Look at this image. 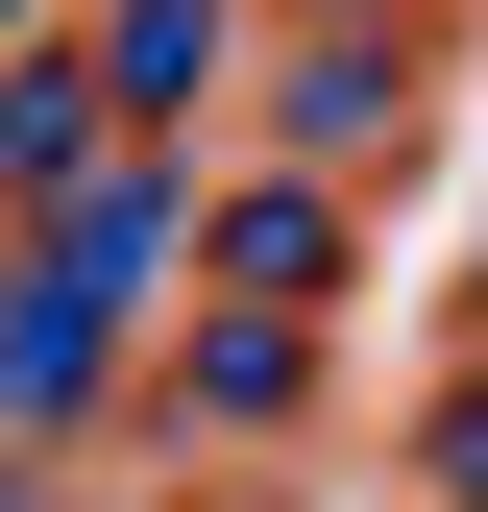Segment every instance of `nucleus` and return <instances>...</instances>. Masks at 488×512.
<instances>
[{"mask_svg":"<svg viewBox=\"0 0 488 512\" xmlns=\"http://www.w3.org/2000/svg\"><path fill=\"white\" fill-rule=\"evenodd\" d=\"M98 342H122V317H98V293H74V269L25 244V269H0V439H74V391H98Z\"/></svg>","mask_w":488,"mask_h":512,"instance_id":"1","label":"nucleus"},{"mask_svg":"<svg viewBox=\"0 0 488 512\" xmlns=\"http://www.w3.org/2000/svg\"><path fill=\"white\" fill-rule=\"evenodd\" d=\"M49 269H74L98 317H147L171 269H196V196H171V171H74V220H49Z\"/></svg>","mask_w":488,"mask_h":512,"instance_id":"2","label":"nucleus"},{"mask_svg":"<svg viewBox=\"0 0 488 512\" xmlns=\"http://www.w3.org/2000/svg\"><path fill=\"white\" fill-rule=\"evenodd\" d=\"M269 122H293V147H318V171H366V147H391V122H415V74H391V49H293V74H269Z\"/></svg>","mask_w":488,"mask_h":512,"instance_id":"3","label":"nucleus"},{"mask_svg":"<svg viewBox=\"0 0 488 512\" xmlns=\"http://www.w3.org/2000/svg\"><path fill=\"white\" fill-rule=\"evenodd\" d=\"M0 171H25V196L98 171V49H0Z\"/></svg>","mask_w":488,"mask_h":512,"instance_id":"4","label":"nucleus"},{"mask_svg":"<svg viewBox=\"0 0 488 512\" xmlns=\"http://www.w3.org/2000/svg\"><path fill=\"white\" fill-rule=\"evenodd\" d=\"M74 49H98V98H122V122H147V98H220V0H98Z\"/></svg>","mask_w":488,"mask_h":512,"instance_id":"5","label":"nucleus"},{"mask_svg":"<svg viewBox=\"0 0 488 512\" xmlns=\"http://www.w3.org/2000/svg\"><path fill=\"white\" fill-rule=\"evenodd\" d=\"M220 269H244V293H342L366 244H342V196H318V171H269V196H220Z\"/></svg>","mask_w":488,"mask_h":512,"instance_id":"6","label":"nucleus"},{"mask_svg":"<svg viewBox=\"0 0 488 512\" xmlns=\"http://www.w3.org/2000/svg\"><path fill=\"white\" fill-rule=\"evenodd\" d=\"M293 366H318V342H293V293H269V317H220V342H196V391H220V415H293Z\"/></svg>","mask_w":488,"mask_h":512,"instance_id":"7","label":"nucleus"},{"mask_svg":"<svg viewBox=\"0 0 488 512\" xmlns=\"http://www.w3.org/2000/svg\"><path fill=\"white\" fill-rule=\"evenodd\" d=\"M440 488H464V512H488V415H464V439H440Z\"/></svg>","mask_w":488,"mask_h":512,"instance_id":"8","label":"nucleus"},{"mask_svg":"<svg viewBox=\"0 0 488 512\" xmlns=\"http://www.w3.org/2000/svg\"><path fill=\"white\" fill-rule=\"evenodd\" d=\"M0 49H25V0H0Z\"/></svg>","mask_w":488,"mask_h":512,"instance_id":"9","label":"nucleus"}]
</instances>
